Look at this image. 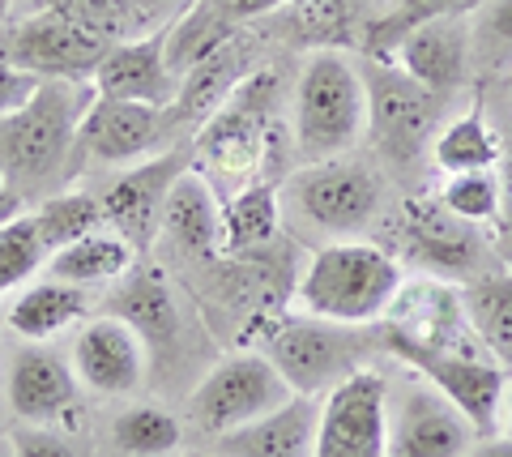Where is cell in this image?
Masks as SVG:
<instances>
[{
  "instance_id": "obj_1",
  "label": "cell",
  "mask_w": 512,
  "mask_h": 457,
  "mask_svg": "<svg viewBox=\"0 0 512 457\" xmlns=\"http://www.w3.org/2000/svg\"><path fill=\"white\" fill-rule=\"evenodd\" d=\"M94 103L90 82H39L18 112L0 116V180L26 197L60 176Z\"/></svg>"
},
{
  "instance_id": "obj_2",
  "label": "cell",
  "mask_w": 512,
  "mask_h": 457,
  "mask_svg": "<svg viewBox=\"0 0 512 457\" xmlns=\"http://www.w3.org/2000/svg\"><path fill=\"white\" fill-rule=\"evenodd\" d=\"M402 261L380 244L346 240L312 252L299 278V308L342 325H376L389 312L393 295L402 291Z\"/></svg>"
},
{
  "instance_id": "obj_3",
  "label": "cell",
  "mask_w": 512,
  "mask_h": 457,
  "mask_svg": "<svg viewBox=\"0 0 512 457\" xmlns=\"http://www.w3.org/2000/svg\"><path fill=\"white\" fill-rule=\"evenodd\" d=\"M274 103H278V73L252 69L235 86L231 99L197 129L192 167L218 188V197H231L256 180L269 137H274V124H269Z\"/></svg>"
},
{
  "instance_id": "obj_4",
  "label": "cell",
  "mask_w": 512,
  "mask_h": 457,
  "mask_svg": "<svg viewBox=\"0 0 512 457\" xmlns=\"http://www.w3.org/2000/svg\"><path fill=\"white\" fill-rule=\"evenodd\" d=\"M367 133L363 73L338 47H316L295 86V154L303 163L338 159Z\"/></svg>"
},
{
  "instance_id": "obj_5",
  "label": "cell",
  "mask_w": 512,
  "mask_h": 457,
  "mask_svg": "<svg viewBox=\"0 0 512 457\" xmlns=\"http://www.w3.org/2000/svg\"><path fill=\"white\" fill-rule=\"evenodd\" d=\"M359 73L367 90V137L376 141L380 159L389 167L410 171L423 154H431L444 116V94L427 90L406 69L380 56H363Z\"/></svg>"
},
{
  "instance_id": "obj_6",
  "label": "cell",
  "mask_w": 512,
  "mask_h": 457,
  "mask_svg": "<svg viewBox=\"0 0 512 457\" xmlns=\"http://www.w3.org/2000/svg\"><path fill=\"white\" fill-rule=\"evenodd\" d=\"M261 351L299 398H325L333 385H342L346 376L367 368V351L372 346L359 338V325H342V321H325L303 312V317H282L269 329Z\"/></svg>"
},
{
  "instance_id": "obj_7",
  "label": "cell",
  "mask_w": 512,
  "mask_h": 457,
  "mask_svg": "<svg viewBox=\"0 0 512 457\" xmlns=\"http://www.w3.org/2000/svg\"><path fill=\"white\" fill-rule=\"evenodd\" d=\"M295 389L286 385V376L269 364L265 351H235L227 359L201 376V385L192 389L188 415L201 432L210 436H227L244 423L261 419L269 411H278L282 402H291Z\"/></svg>"
},
{
  "instance_id": "obj_8",
  "label": "cell",
  "mask_w": 512,
  "mask_h": 457,
  "mask_svg": "<svg viewBox=\"0 0 512 457\" xmlns=\"http://www.w3.org/2000/svg\"><path fill=\"white\" fill-rule=\"evenodd\" d=\"M0 52L39 82H90L111 43L73 22L60 5H43L13 22Z\"/></svg>"
},
{
  "instance_id": "obj_9",
  "label": "cell",
  "mask_w": 512,
  "mask_h": 457,
  "mask_svg": "<svg viewBox=\"0 0 512 457\" xmlns=\"http://www.w3.org/2000/svg\"><path fill=\"white\" fill-rule=\"evenodd\" d=\"M295 210L325 235H363L380 214V180L359 159L303 163L291 180Z\"/></svg>"
},
{
  "instance_id": "obj_10",
  "label": "cell",
  "mask_w": 512,
  "mask_h": 457,
  "mask_svg": "<svg viewBox=\"0 0 512 457\" xmlns=\"http://www.w3.org/2000/svg\"><path fill=\"white\" fill-rule=\"evenodd\" d=\"M312 457H389V381L359 368L320 398Z\"/></svg>"
},
{
  "instance_id": "obj_11",
  "label": "cell",
  "mask_w": 512,
  "mask_h": 457,
  "mask_svg": "<svg viewBox=\"0 0 512 457\" xmlns=\"http://www.w3.org/2000/svg\"><path fill=\"white\" fill-rule=\"evenodd\" d=\"M397 252L431 278H483V235L474 223L457 218L440 197H414L397 214Z\"/></svg>"
},
{
  "instance_id": "obj_12",
  "label": "cell",
  "mask_w": 512,
  "mask_h": 457,
  "mask_svg": "<svg viewBox=\"0 0 512 457\" xmlns=\"http://www.w3.org/2000/svg\"><path fill=\"white\" fill-rule=\"evenodd\" d=\"M389 355H397L406 368L427 376L431 389H440L461 415L474 423L478 436L495 432V411L504 402V368L495 359H478L470 351H427L414 342L384 338Z\"/></svg>"
},
{
  "instance_id": "obj_13",
  "label": "cell",
  "mask_w": 512,
  "mask_h": 457,
  "mask_svg": "<svg viewBox=\"0 0 512 457\" xmlns=\"http://www.w3.org/2000/svg\"><path fill=\"white\" fill-rule=\"evenodd\" d=\"M150 368V351L141 334L124 317L107 312V317H94L77 329L73 338V372L77 381L94 393H107V398H124V393H137L146 381Z\"/></svg>"
},
{
  "instance_id": "obj_14",
  "label": "cell",
  "mask_w": 512,
  "mask_h": 457,
  "mask_svg": "<svg viewBox=\"0 0 512 457\" xmlns=\"http://www.w3.org/2000/svg\"><path fill=\"white\" fill-rule=\"evenodd\" d=\"M167 137H171V116L163 107L116 103V99H99L94 94L90 112L82 120V133H77V146L99 163L133 167V163H146L154 154H163Z\"/></svg>"
},
{
  "instance_id": "obj_15",
  "label": "cell",
  "mask_w": 512,
  "mask_h": 457,
  "mask_svg": "<svg viewBox=\"0 0 512 457\" xmlns=\"http://www.w3.org/2000/svg\"><path fill=\"white\" fill-rule=\"evenodd\" d=\"M188 167L184 154L163 150L146 163H133L120 180H111L103 188L99 206H103V223L128 240L137 252H146L150 240L158 235V218H163V201H167V188L175 184V176Z\"/></svg>"
},
{
  "instance_id": "obj_16",
  "label": "cell",
  "mask_w": 512,
  "mask_h": 457,
  "mask_svg": "<svg viewBox=\"0 0 512 457\" xmlns=\"http://www.w3.org/2000/svg\"><path fill=\"white\" fill-rule=\"evenodd\" d=\"M380 321H384V338L414 342L427 346V351H461V342L474 338L461 291H453L440 278L402 282V291L393 295V304Z\"/></svg>"
},
{
  "instance_id": "obj_17",
  "label": "cell",
  "mask_w": 512,
  "mask_h": 457,
  "mask_svg": "<svg viewBox=\"0 0 512 457\" xmlns=\"http://www.w3.org/2000/svg\"><path fill=\"white\" fill-rule=\"evenodd\" d=\"M90 86L99 99H116V103H150V107H167L180 94V77L167 69V35L163 26L150 35L111 43V52L99 60Z\"/></svg>"
},
{
  "instance_id": "obj_18",
  "label": "cell",
  "mask_w": 512,
  "mask_h": 457,
  "mask_svg": "<svg viewBox=\"0 0 512 457\" xmlns=\"http://www.w3.org/2000/svg\"><path fill=\"white\" fill-rule=\"evenodd\" d=\"M77 389H82V381H77L73 364H64L56 351H47L39 342L13 346L5 368V398L22 423L52 428L77 406Z\"/></svg>"
},
{
  "instance_id": "obj_19",
  "label": "cell",
  "mask_w": 512,
  "mask_h": 457,
  "mask_svg": "<svg viewBox=\"0 0 512 457\" xmlns=\"http://www.w3.org/2000/svg\"><path fill=\"white\" fill-rule=\"evenodd\" d=\"M478 440L474 423L440 389H410L389 428V457H466Z\"/></svg>"
},
{
  "instance_id": "obj_20",
  "label": "cell",
  "mask_w": 512,
  "mask_h": 457,
  "mask_svg": "<svg viewBox=\"0 0 512 457\" xmlns=\"http://www.w3.org/2000/svg\"><path fill=\"white\" fill-rule=\"evenodd\" d=\"M397 69L436 94H453L474 77L470 65V22L466 18H431L406 30L402 43L389 52Z\"/></svg>"
},
{
  "instance_id": "obj_21",
  "label": "cell",
  "mask_w": 512,
  "mask_h": 457,
  "mask_svg": "<svg viewBox=\"0 0 512 457\" xmlns=\"http://www.w3.org/2000/svg\"><path fill=\"white\" fill-rule=\"evenodd\" d=\"M158 235H167L184 257H197V261L222 257V197L192 163L167 188Z\"/></svg>"
},
{
  "instance_id": "obj_22",
  "label": "cell",
  "mask_w": 512,
  "mask_h": 457,
  "mask_svg": "<svg viewBox=\"0 0 512 457\" xmlns=\"http://www.w3.org/2000/svg\"><path fill=\"white\" fill-rule=\"evenodd\" d=\"M316 415H320V398H299L295 393L278 411L218 436V457H312Z\"/></svg>"
},
{
  "instance_id": "obj_23",
  "label": "cell",
  "mask_w": 512,
  "mask_h": 457,
  "mask_svg": "<svg viewBox=\"0 0 512 457\" xmlns=\"http://www.w3.org/2000/svg\"><path fill=\"white\" fill-rule=\"evenodd\" d=\"M248 73H252V56L235 35L231 43H222L214 56H205L197 69H188L180 77V94H175V103L167 107L171 129H184V124L188 129H201V124L231 99L235 86L244 82Z\"/></svg>"
},
{
  "instance_id": "obj_24",
  "label": "cell",
  "mask_w": 512,
  "mask_h": 457,
  "mask_svg": "<svg viewBox=\"0 0 512 457\" xmlns=\"http://www.w3.org/2000/svg\"><path fill=\"white\" fill-rule=\"evenodd\" d=\"M124 291L111 299V312L124 317L128 325L141 334L146 351L154 346H171L175 334H180V299H175V287L167 282L163 270H128L124 278Z\"/></svg>"
},
{
  "instance_id": "obj_25",
  "label": "cell",
  "mask_w": 512,
  "mask_h": 457,
  "mask_svg": "<svg viewBox=\"0 0 512 457\" xmlns=\"http://www.w3.org/2000/svg\"><path fill=\"white\" fill-rule=\"evenodd\" d=\"M86 308H90L86 287L47 278V282H30V287H22L9 299L5 325L26 342H43V338H56L60 329H69L73 321H82Z\"/></svg>"
},
{
  "instance_id": "obj_26",
  "label": "cell",
  "mask_w": 512,
  "mask_h": 457,
  "mask_svg": "<svg viewBox=\"0 0 512 457\" xmlns=\"http://www.w3.org/2000/svg\"><path fill=\"white\" fill-rule=\"evenodd\" d=\"M137 257L141 252L128 240H120L111 227H99V231L82 235V240L56 248L52 257H47V274L90 291V287H103V282H120L137 265Z\"/></svg>"
},
{
  "instance_id": "obj_27",
  "label": "cell",
  "mask_w": 512,
  "mask_h": 457,
  "mask_svg": "<svg viewBox=\"0 0 512 457\" xmlns=\"http://www.w3.org/2000/svg\"><path fill=\"white\" fill-rule=\"evenodd\" d=\"M282 206L269 180H252L239 193L222 197V257H248L278 240Z\"/></svg>"
},
{
  "instance_id": "obj_28",
  "label": "cell",
  "mask_w": 512,
  "mask_h": 457,
  "mask_svg": "<svg viewBox=\"0 0 512 457\" xmlns=\"http://www.w3.org/2000/svg\"><path fill=\"white\" fill-rule=\"evenodd\" d=\"M167 35V69L175 77H184L188 69H197L205 56H214L222 43L235 39V18L227 13L222 0H197L184 13L163 26Z\"/></svg>"
},
{
  "instance_id": "obj_29",
  "label": "cell",
  "mask_w": 512,
  "mask_h": 457,
  "mask_svg": "<svg viewBox=\"0 0 512 457\" xmlns=\"http://www.w3.org/2000/svg\"><path fill=\"white\" fill-rule=\"evenodd\" d=\"M474 342L500 368H512V274H483L461 291Z\"/></svg>"
},
{
  "instance_id": "obj_30",
  "label": "cell",
  "mask_w": 512,
  "mask_h": 457,
  "mask_svg": "<svg viewBox=\"0 0 512 457\" xmlns=\"http://www.w3.org/2000/svg\"><path fill=\"white\" fill-rule=\"evenodd\" d=\"M431 163L444 176H461V171H491L500 163V137L491 133V124L483 116V99L470 103V112H461L457 120L440 124L436 141H431Z\"/></svg>"
},
{
  "instance_id": "obj_31",
  "label": "cell",
  "mask_w": 512,
  "mask_h": 457,
  "mask_svg": "<svg viewBox=\"0 0 512 457\" xmlns=\"http://www.w3.org/2000/svg\"><path fill=\"white\" fill-rule=\"evenodd\" d=\"M52 5H60L73 22H82L107 43H124L158 30V9L150 0H52Z\"/></svg>"
},
{
  "instance_id": "obj_32",
  "label": "cell",
  "mask_w": 512,
  "mask_h": 457,
  "mask_svg": "<svg viewBox=\"0 0 512 457\" xmlns=\"http://www.w3.org/2000/svg\"><path fill=\"white\" fill-rule=\"evenodd\" d=\"M470 65L478 77H512V0H483L470 13Z\"/></svg>"
},
{
  "instance_id": "obj_33",
  "label": "cell",
  "mask_w": 512,
  "mask_h": 457,
  "mask_svg": "<svg viewBox=\"0 0 512 457\" xmlns=\"http://www.w3.org/2000/svg\"><path fill=\"white\" fill-rule=\"evenodd\" d=\"M111 436H116V445L128 457H167V453L180 449L184 428L171 411H163V406H128V411L116 419Z\"/></svg>"
},
{
  "instance_id": "obj_34",
  "label": "cell",
  "mask_w": 512,
  "mask_h": 457,
  "mask_svg": "<svg viewBox=\"0 0 512 457\" xmlns=\"http://www.w3.org/2000/svg\"><path fill=\"white\" fill-rule=\"evenodd\" d=\"M47 257L52 252L43 244L35 214H18L9 223H0V295L18 291L26 278H35Z\"/></svg>"
},
{
  "instance_id": "obj_35",
  "label": "cell",
  "mask_w": 512,
  "mask_h": 457,
  "mask_svg": "<svg viewBox=\"0 0 512 457\" xmlns=\"http://www.w3.org/2000/svg\"><path fill=\"white\" fill-rule=\"evenodd\" d=\"M35 223L47 252H56L64 244L82 240V235L107 227L103 223V206L99 197H86V193H60V197H43V206L35 210Z\"/></svg>"
},
{
  "instance_id": "obj_36",
  "label": "cell",
  "mask_w": 512,
  "mask_h": 457,
  "mask_svg": "<svg viewBox=\"0 0 512 457\" xmlns=\"http://www.w3.org/2000/svg\"><path fill=\"white\" fill-rule=\"evenodd\" d=\"M478 5H483V0H402L397 13L367 26V56L389 60V52L402 43L406 30H414L419 22H431V18H470Z\"/></svg>"
},
{
  "instance_id": "obj_37",
  "label": "cell",
  "mask_w": 512,
  "mask_h": 457,
  "mask_svg": "<svg viewBox=\"0 0 512 457\" xmlns=\"http://www.w3.org/2000/svg\"><path fill=\"white\" fill-rule=\"evenodd\" d=\"M440 201L457 218L466 223L483 227V223H495V210H500V176L491 171H461V176H448L444 188H440Z\"/></svg>"
},
{
  "instance_id": "obj_38",
  "label": "cell",
  "mask_w": 512,
  "mask_h": 457,
  "mask_svg": "<svg viewBox=\"0 0 512 457\" xmlns=\"http://www.w3.org/2000/svg\"><path fill=\"white\" fill-rule=\"evenodd\" d=\"M495 176H500V210H495L491 223V252L504 265H512V137L500 141V163H495Z\"/></svg>"
},
{
  "instance_id": "obj_39",
  "label": "cell",
  "mask_w": 512,
  "mask_h": 457,
  "mask_svg": "<svg viewBox=\"0 0 512 457\" xmlns=\"http://www.w3.org/2000/svg\"><path fill=\"white\" fill-rule=\"evenodd\" d=\"M295 26L312 39H338L346 30V9L342 0H291Z\"/></svg>"
},
{
  "instance_id": "obj_40",
  "label": "cell",
  "mask_w": 512,
  "mask_h": 457,
  "mask_svg": "<svg viewBox=\"0 0 512 457\" xmlns=\"http://www.w3.org/2000/svg\"><path fill=\"white\" fill-rule=\"evenodd\" d=\"M13 449H18V457H77L69 440L52 428H39V423H30V428L13 436Z\"/></svg>"
},
{
  "instance_id": "obj_41",
  "label": "cell",
  "mask_w": 512,
  "mask_h": 457,
  "mask_svg": "<svg viewBox=\"0 0 512 457\" xmlns=\"http://www.w3.org/2000/svg\"><path fill=\"white\" fill-rule=\"evenodd\" d=\"M35 86H39V77H30L26 69H18L5 52H0V116L18 112L30 94H35Z\"/></svg>"
},
{
  "instance_id": "obj_42",
  "label": "cell",
  "mask_w": 512,
  "mask_h": 457,
  "mask_svg": "<svg viewBox=\"0 0 512 457\" xmlns=\"http://www.w3.org/2000/svg\"><path fill=\"white\" fill-rule=\"evenodd\" d=\"M227 5V13L235 22H244V18H265V13H278V9H286L291 0H222Z\"/></svg>"
},
{
  "instance_id": "obj_43",
  "label": "cell",
  "mask_w": 512,
  "mask_h": 457,
  "mask_svg": "<svg viewBox=\"0 0 512 457\" xmlns=\"http://www.w3.org/2000/svg\"><path fill=\"white\" fill-rule=\"evenodd\" d=\"M466 457H512V436H483Z\"/></svg>"
},
{
  "instance_id": "obj_44",
  "label": "cell",
  "mask_w": 512,
  "mask_h": 457,
  "mask_svg": "<svg viewBox=\"0 0 512 457\" xmlns=\"http://www.w3.org/2000/svg\"><path fill=\"white\" fill-rule=\"evenodd\" d=\"M18 206H22V197L13 193V188H9L5 180H0V223H9V218H18V214H22Z\"/></svg>"
},
{
  "instance_id": "obj_45",
  "label": "cell",
  "mask_w": 512,
  "mask_h": 457,
  "mask_svg": "<svg viewBox=\"0 0 512 457\" xmlns=\"http://www.w3.org/2000/svg\"><path fill=\"white\" fill-rule=\"evenodd\" d=\"M150 5L158 9V18H163V13H184L188 5H197V0H150Z\"/></svg>"
},
{
  "instance_id": "obj_46",
  "label": "cell",
  "mask_w": 512,
  "mask_h": 457,
  "mask_svg": "<svg viewBox=\"0 0 512 457\" xmlns=\"http://www.w3.org/2000/svg\"><path fill=\"white\" fill-rule=\"evenodd\" d=\"M504 436H512V385H504Z\"/></svg>"
},
{
  "instance_id": "obj_47",
  "label": "cell",
  "mask_w": 512,
  "mask_h": 457,
  "mask_svg": "<svg viewBox=\"0 0 512 457\" xmlns=\"http://www.w3.org/2000/svg\"><path fill=\"white\" fill-rule=\"evenodd\" d=\"M0 457H18V449H13V436H0Z\"/></svg>"
}]
</instances>
